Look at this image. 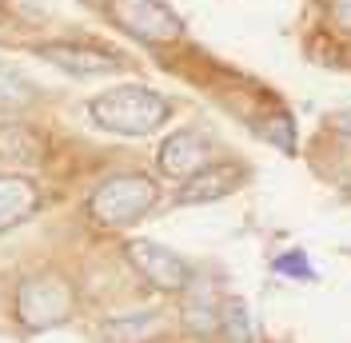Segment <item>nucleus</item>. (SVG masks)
<instances>
[{"mask_svg":"<svg viewBox=\"0 0 351 343\" xmlns=\"http://www.w3.org/2000/svg\"><path fill=\"white\" fill-rule=\"evenodd\" d=\"M156 327H160V316H156V311H144V316H136V320L104 323V335H108V340H120V343H140V340H148Z\"/></svg>","mask_w":351,"mask_h":343,"instance_id":"4468645a","label":"nucleus"},{"mask_svg":"<svg viewBox=\"0 0 351 343\" xmlns=\"http://www.w3.org/2000/svg\"><path fill=\"white\" fill-rule=\"evenodd\" d=\"M124 259H128L132 268L152 283L156 292L176 296V292H188V287L196 283L192 263L180 256V252L164 248V244H156V239H128V244H124Z\"/></svg>","mask_w":351,"mask_h":343,"instance_id":"39448f33","label":"nucleus"},{"mask_svg":"<svg viewBox=\"0 0 351 343\" xmlns=\"http://www.w3.org/2000/svg\"><path fill=\"white\" fill-rule=\"evenodd\" d=\"M76 287L56 272H32L16 283V320L28 331H52L72 320Z\"/></svg>","mask_w":351,"mask_h":343,"instance_id":"7ed1b4c3","label":"nucleus"},{"mask_svg":"<svg viewBox=\"0 0 351 343\" xmlns=\"http://www.w3.org/2000/svg\"><path fill=\"white\" fill-rule=\"evenodd\" d=\"M160 200V188H156L152 176L144 172H120V176H108L104 184H96L92 196H88V215L92 224L100 228H128L140 215H148Z\"/></svg>","mask_w":351,"mask_h":343,"instance_id":"f03ea898","label":"nucleus"},{"mask_svg":"<svg viewBox=\"0 0 351 343\" xmlns=\"http://www.w3.org/2000/svg\"><path fill=\"white\" fill-rule=\"evenodd\" d=\"M40 212V188L28 176H0V232H12Z\"/></svg>","mask_w":351,"mask_h":343,"instance_id":"1a4fd4ad","label":"nucleus"},{"mask_svg":"<svg viewBox=\"0 0 351 343\" xmlns=\"http://www.w3.org/2000/svg\"><path fill=\"white\" fill-rule=\"evenodd\" d=\"M44 64L60 68L68 76H108V72H124L128 60L116 52V48H104V44H84V40H40L32 48Z\"/></svg>","mask_w":351,"mask_h":343,"instance_id":"423d86ee","label":"nucleus"},{"mask_svg":"<svg viewBox=\"0 0 351 343\" xmlns=\"http://www.w3.org/2000/svg\"><path fill=\"white\" fill-rule=\"evenodd\" d=\"M40 136L21 120H0V168H36L40 164Z\"/></svg>","mask_w":351,"mask_h":343,"instance_id":"9d476101","label":"nucleus"},{"mask_svg":"<svg viewBox=\"0 0 351 343\" xmlns=\"http://www.w3.org/2000/svg\"><path fill=\"white\" fill-rule=\"evenodd\" d=\"M247 180V168L236 164V160H212L208 168H199L196 176H188L176 192V204L192 208V204H216L223 196H232L236 188H243Z\"/></svg>","mask_w":351,"mask_h":343,"instance_id":"6e6552de","label":"nucleus"},{"mask_svg":"<svg viewBox=\"0 0 351 343\" xmlns=\"http://www.w3.org/2000/svg\"><path fill=\"white\" fill-rule=\"evenodd\" d=\"M219 331L232 343H252L256 327H252V311L243 300H219Z\"/></svg>","mask_w":351,"mask_h":343,"instance_id":"ddd939ff","label":"nucleus"},{"mask_svg":"<svg viewBox=\"0 0 351 343\" xmlns=\"http://www.w3.org/2000/svg\"><path fill=\"white\" fill-rule=\"evenodd\" d=\"M88 116H92L96 128L116 132V136H152V132H160L172 120V104L152 88L120 84L92 96L88 100Z\"/></svg>","mask_w":351,"mask_h":343,"instance_id":"f257e3e1","label":"nucleus"},{"mask_svg":"<svg viewBox=\"0 0 351 343\" xmlns=\"http://www.w3.org/2000/svg\"><path fill=\"white\" fill-rule=\"evenodd\" d=\"M156 164H160V172L168 180L184 184L188 176H196L199 168L212 164V140L196 128H176L164 136V144L156 152Z\"/></svg>","mask_w":351,"mask_h":343,"instance_id":"0eeeda50","label":"nucleus"},{"mask_svg":"<svg viewBox=\"0 0 351 343\" xmlns=\"http://www.w3.org/2000/svg\"><path fill=\"white\" fill-rule=\"evenodd\" d=\"M36 100H40V88L32 84L16 64L0 60V112L4 116H16L24 108H32Z\"/></svg>","mask_w":351,"mask_h":343,"instance_id":"9b49d317","label":"nucleus"},{"mask_svg":"<svg viewBox=\"0 0 351 343\" xmlns=\"http://www.w3.org/2000/svg\"><path fill=\"white\" fill-rule=\"evenodd\" d=\"M184 327L196 335H216L219 331V300H212L208 292H199L184 303Z\"/></svg>","mask_w":351,"mask_h":343,"instance_id":"f8f14e48","label":"nucleus"},{"mask_svg":"<svg viewBox=\"0 0 351 343\" xmlns=\"http://www.w3.org/2000/svg\"><path fill=\"white\" fill-rule=\"evenodd\" d=\"M276 272L287 279H315V272H311V263H307L304 252H291V256H280L276 259Z\"/></svg>","mask_w":351,"mask_h":343,"instance_id":"dca6fc26","label":"nucleus"},{"mask_svg":"<svg viewBox=\"0 0 351 343\" xmlns=\"http://www.w3.org/2000/svg\"><path fill=\"white\" fill-rule=\"evenodd\" d=\"M328 12H331V24L351 36V0H328Z\"/></svg>","mask_w":351,"mask_h":343,"instance_id":"f3484780","label":"nucleus"},{"mask_svg":"<svg viewBox=\"0 0 351 343\" xmlns=\"http://www.w3.org/2000/svg\"><path fill=\"white\" fill-rule=\"evenodd\" d=\"M260 136L271 144V148L295 152V124H291V116H276V120L260 124Z\"/></svg>","mask_w":351,"mask_h":343,"instance_id":"2eb2a0df","label":"nucleus"},{"mask_svg":"<svg viewBox=\"0 0 351 343\" xmlns=\"http://www.w3.org/2000/svg\"><path fill=\"white\" fill-rule=\"evenodd\" d=\"M84 4H100V0H84Z\"/></svg>","mask_w":351,"mask_h":343,"instance_id":"6ab92c4d","label":"nucleus"},{"mask_svg":"<svg viewBox=\"0 0 351 343\" xmlns=\"http://www.w3.org/2000/svg\"><path fill=\"white\" fill-rule=\"evenodd\" d=\"M100 8L120 32H128L140 44L168 48V44L184 40V32H188L180 12L168 8L164 0H100Z\"/></svg>","mask_w":351,"mask_h":343,"instance_id":"20e7f679","label":"nucleus"},{"mask_svg":"<svg viewBox=\"0 0 351 343\" xmlns=\"http://www.w3.org/2000/svg\"><path fill=\"white\" fill-rule=\"evenodd\" d=\"M328 124H331L335 132H343V136H351V108H348V112H335V116H331Z\"/></svg>","mask_w":351,"mask_h":343,"instance_id":"a211bd4d","label":"nucleus"}]
</instances>
